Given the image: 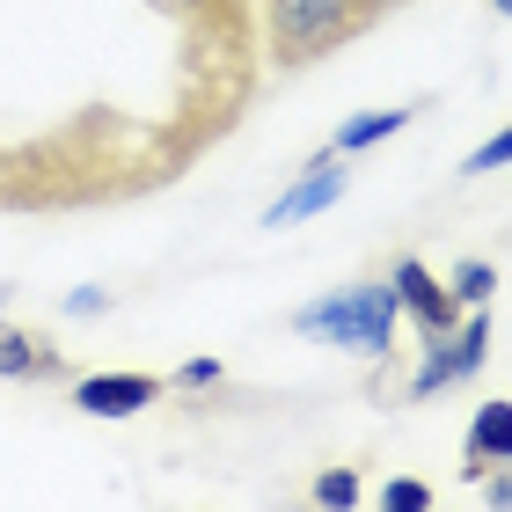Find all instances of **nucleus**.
<instances>
[{
  "instance_id": "nucleus-1",
  "label": "nucleus",
  "mask_w": 512,
  "mask_h": 512,
  "mask_svg": "<svg viewBox=\"0 0 512 512\" xmlns=\"http://www.w3.org/2000/svg\"><path fill=\"white\" fill-rule=\"evenodd\" d=\"M395 315H403L395 286L388 278H366V286H344L330 300H315V308H300L293 330L300 337H330V344H344V352H359V359H381L395 344Z\"/></svg>"
},
{
  "instance_id": "nucleus-2",
  "label": "nucleus",
  "mask_w": 512,
  "mask_h": 512,
  "mask_svg": "<svg viewBox=\"0 0 512 512\" xmlns=\"http://www.w3.org/2000/svg\"><path fill=\"white\" fill-rule=\"evenodd\" d=\"M381 8H395V0H271V59L308 66L337 52L344 37H359Z\"/></svg>"
},
{
  "instance_id": "nucleus-3",
  "label": "nucleus",
  "mask_w": 512,
  "mask_h": 512,
  "mask_svg": "<svg viewBox=\"0 0 512 512\" xmlns=\"http://www.w3.org/2000/svg\"><path fill=\"white\" fill-rule=\"evenodd\" d=\"M388 286H395V300L417 315V330H425V344H439V337H454V322H461V300H454V286L447 278H432L417 256H395L388 264Z\"/></svg>"
},
{
  "instance_id": "nucleus-4",
  "label": "nucleus",
  "mask_w": 512,
  "mask_h": 512,
  "mask_svg": "<svg viewBox=\"0 0 512 512\" xmlns=\"http://www.w3.org/2000/svg\"><path fill=\"white\" fill-rule=\"evenodd\" d=\"M147 403H161L154 374H81L74 381V410H88V417H132Z\"/></svg>"
},
{
  "instance_id": "nucleus-5",
  "label": "nucleus",
  "mask_w": 512,
  "mask_h": 512,
  "mask_svg": "<svg viewBox=\"0 0 512 512\" xmlns=\"http://www.w3.org/2000/svg\"><path fill=\"white\" fill-rule=\"evenodd\" d=\"M344 183H352V169H344V154L330 147L322 161H308V176H300V183H293L286 198L271 205V227H293V220L322 213V205H337V198H344Z\"/></svg>"
},
{
  "instance_id": "nucleus-6",
  "label": "nucleus",
  "mask_w": 512,
  "mask_h": 512,
  "mask_svg": "<svg viewBox=\"0 0 512 512\" xmlns=\"http://www.w3.org/2000/svg\"><path fill=\"white\" fill-rule=\"evenodd\" d=\"M0 381H66V352L44 330L0 322Z\"/></svg>"
},
{
  "instance_id": "nucleus-7",
  "label": "nucleus",
  "mask_w": 512,
  "mask_h": 512,
  "mask_svg": "<svg viewBox=\"0 0 512 512\" xmlns=\"http://www.w3.org/2000/svg\"><path fill=\"white\" fill-rule=\"evenodd\" d=\"M461 454H469V476H491V469H512V403H483L469 439H461Z\"/></svg>"
},
{
  "instance_id": "nucleus-8",
  "label": "nucleus",
  "mask_w": 512,
  "mask_h": 512,
  "mask_svg": "<svg viewBox=\"0 0 512 512\" xmlns=\"http://www.w3.org/2000/svg\"><path fill=\"white\" fill-rule=\"evenodd\" d=\"M403 125H410V110H366V118H352L337 132V154H359V147H374V139L403 132Z\"/></svg>"
},
{
  "instance_id": "nucleus-9",
  "label": "nucleus",
  "mask_w": 512,
  "mask_h": 512,
  "mask_svg": "<svg viewBox=\"0 0 512 512\" xmlns=\"http://www.w3.org/2000/svg\"><path fill=\"white\" fill-rule=\"evenodd\" d=\"M447 286H454V300H461V308H483V300L498 293V271L483 264V256H469V264H454V278H447Z\"/></svg>"
},
{
  "instance_id": "nucleus-10",
  "label": "nucleus",
  "mask_w": 512,
  "mask_h": 512,
  "mask_svg": "<svg viewBox=\"0 0 512 512\" xmlns=\"http://www.w3.org/2000/svg\"><path fill=\"white\" fill-rule=\"evenodd\" d=\"M491 169H512V125H505L498 139H483V147L461 161V176H491Z\"/></svg>"
},
{
  "instance_id": "nucleus-11",
  "label": "nucleus",
  "mask_w": 512,
  "mask_h": 512,
  "mask_svg": "<svg viewBox=\"0 0 512 512\" xmlns=\"http://www.w3.org/2000/svg\"><path fill=\"white\" fill-rule=\"evenodd\" d=\"M315 505H359V476L352 469H322L315 476Z\"/></svg>"
},
{
  "instance_id": "nucleus-12",
  "label": "nucleus",
  "mask_w": 512,
  "mask_h": 512,
  "mask_svg": "<svg viewBox=\"0 0 512 512\" xmlns=\"http://www.w3.org/2000/svg\"><path fill=\"white\" fill-rule=\"evenodd\" d=\"M381 505H388V512H425V505H432V483H417V476H395L388 491H381Z\"/></svg>"
},
{
  "instance_id": "nucleus-13",
  "label": "nucleus",
  "mask_w": 512,
  "mask_h": 512,
  "mask_svg": "<svg viewBox=\"0 0 512 512\" xmlns=\"http://www.w3.org/2000/svg\"><path fill=\"white\" fill-rule=\"evenodd\" d=\"M227 374H220V359H183L176 366V388H220Z\"/></svg>"
},
{
  "instance_id": "nucleus-14",
  "label": "nucleus",
  "mask_w": 512,
  "mask_h": 512,
  "mask_svg": "<svg viewBox=\"0 0 512 512\" xmlns=\"http://www.w3.org/2000/svg\"><path fill=\"white\" fill-rule=\"evenodd\" d=\"M169 15H191V22H213V8H227V0H161Z\"/></svg>"
},
{
  "instance_id": "nucleus-15",
  "label": "nucleus",
  "mask_w": 512,
  "mask_h": 512,
  "mask_svg": "<svg viewBox=\"0 0 512 512\" xmlns=\"http://www.w3.org/2000/svg\"><path fill=\"white\" fill-rule=\"evenodd\" d=\"M491 8H498V15H512V0H491Z\"/></svg>"
}]
</instances>
